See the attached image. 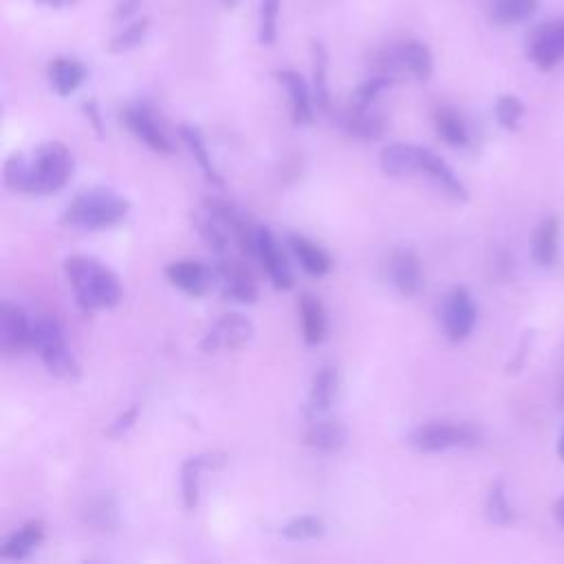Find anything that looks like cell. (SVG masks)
<instances>
[{
  "label": "cell",
  "instance_id": "1",
  "mask_svg": "<svg viewBox=\"0 0 564 564\" xmlns=\"http://www.w3.org/2000/svg\"><path fill=\"white\" fill-rule=\"evenodd\" d=\"M64 275L84 314L113 309L124 296L117 273L93 256H69L64 260Z\"/></svg>",
  "mask_w": 564,
  "mask_h": 564
},
{
  "label": "cell",
  "instance_id": "2",
  "mask_svg": "<svg viewBox=\"0 0 564 564\" xmlns=\"http://www.w3.org/2000/svg\"><path fill=\"white\" fill-rule=\"evenodd\" d=\"M128 212L130 201L126 197L108 188H93L69 203L62 223L80 230H106L119 225Z\"/></svg>",
  "mask_w": 564,
  "mask_h": 564
},
{
  "label": "cell",
  "instance_id": "3",
  "mask_svg": "<svg viewBox=\"0 0 564 564\" xmlns=\"http://www.w3.org/2000/svg\"><path fill=\"white\" fill-rule=\"evenodd\" d=\"M73 173L71 151L60 141H47L38 146L32 162H27V195L60 192Z\"/></svg>",
  "mask_w": 564,
  "mask_h": 564
},
{
  "label": "cell",
  "instance_id": "4",
  "mask_svg": "<svg viewBox=\"0 0 564 564\" xmlns=\"http://www.w3.org/2000/svg\"><path fill=\"white\" fill-rule=\"evenodd\" d=\"M481 444L479 428L470 423L428 421L414 428L408 437V446L416 453H446L455 448H474Z\"/></svg>",
  "mask_w": 564,
  "mask_h": 564
},
{
  "label": "cell",
  "instance_id": "5",
  "mask_svg": "<svg viewBox=\"0 0 564 564\" xmlns=\"http://www.w3.org/2000/svg\"><path fill=\"white\" fill-rule=\"evenodd\" d=\"M34 349L40 353L47 371L54 377L73 381L82 375V368L75 355L69 351L58 320L40 318L34 322Z\"/></svg>",
  "mask_w": 564,
  "mask_h": 564
},
{
  "label": "cell",
  "instance_id": "6",
  "mask_svg": "<svg viewBox=\"0 0 564 564\" xmlns=\"http://www.w3.org/2000/svg\"><path fill=\"white\" fill-rule=\"evenodd\" d=\"M395 71L408 73L416 82H428L435 71V60L431 49L419 40H408L386 51L381 58V73L392 75Z\"/></svg>",
  "mask_w": 564,
  "mask_h": 564
},
{
  "label": "cell",
  "instance_id": "7",
  "mask_svg": "<svg viewBox=\"0 0 564 564\" xmlns=\"http://www.w3.org/2000/svg\"><path fill=\"white\" fill-rule=\"evenodd\" d=\"M254 338V325L240 314L221 316L203 336L201 351L219 353V351H240Z\"/></svg>",
  "mask_w": 564,
  "mask_h": 564
},
{
  "label": "cell",
  "instance_id": "8",
  "mask_svg": "<svg viewBox=\"0 0 564 564\" xmlns=\"http://www.w3.org/2000/svg\"><path fill=\"white\" fill-rule=\"evenodd\" d=\"M30 349H34V322L21 307L3 303L0 305V351L8 357H16Z\"/></svg>",
  "mask_w": 564,
  "mask_h": 564
},
{
  "label": "cell",
  "instance_id": "9",
  "mask_svg": "<svg viewBox=\"0 0 564 564\" xmlns=\"http://www.w3.org/2000/svg\"><path fill=\"white\" fill-rule=\"evenodd\" d=\"M444 331L450 342L459 344L470 338L477 325V305L466 287H455L444 301Z\"/></svg>",
  "mask_w": 564,
  "mask_h": 564
},
{
  "label": "cell",
  "instance_id": "10",
  "mask_svg": "<svg viewBox=\"0 0 564 564\" xmlns=\"http://www.w3.org/2000/svg\"><path fill=\"white\" fill-rule=\"evenodd\" d=\"M121 119H124L126 128L141 141V144H146L151 151H155L160 155H173V151H175L173 141L168 139V134L164 132V128L160 126V121L151 108L126 106L121 110Z\"/></svg>",
  "mask_w": 564,
  "mask_h": 564
},
{
  "label": "cell",
  "instance_id": "11",
  "mask_svg": "<svg viewBox=\"0 0 564 564\" xmlns=\"http://www.w3.org/2000/svg\"><path fill=\"white\" fill-rule=\"evenodd\" d=\"M256 258L262 262L275 290L287 292L294 287V275H292L287 256L278 245V240L269 227L258 225V230H256Z\"/></svg>",
  "mask_w": 564,
  "mask_h": 564
},
{
  "label": "cell",
  "instance_id": "12",
  "mask_svg": "<svg viewBox=\"0 0 564 564\" xmlns=\"http://www.w3.org/2000/svg\"><path fill=\"white\" fill-rule=\"evenodd\" d=\"M166 275L177 290L190 298H203L216 285L214 269L199 260H175L166 267Z\"/></svg>",
  "mask_w": 564,
  "mask_h": 564
},
{
  "label": "cell",
  "instance_id": "13",
  "mask_svg": "<svg viewBox=\"0 0 564 564\" xmlns=\"http://www.w3.org/2000/svg\"><path fill=\"white\" fill-rule=\"evenodd\" d=\"M529 58L542 71H551L564 58V19L542 23L529 38Z\"/></svg>",
  "mask_w": 564,
  "mask_h": 564
},
{
  "label": "cell",
  "instance_id": "14",
  "mask_svg": "<svg viewBox=\"0 0 564 564\" xmlns=\"http://www.w3.org/2000/svg\"><path fill=\"white\" fill-rule=\"evenodd\" d=\"M216 273V285L221 290V296L230 303H243L251 305L258 298L256 282L247 267L238 260H221L214 269Z\"/></svg>",
  "mask_w": 564,
  "mask_h": 564
},
{
  "label": "cell",
  "instance_id": "15",
  "mask_svg": "<svg viewBox=\"0 0 564 564\" xmlns=\"http://www.w3.org/2000/svg\"><path fill=\"white\" fill-rule=\"evenodd\" d=\"M390 280L392 287L403 298H414L423 290V267L421 258L410 247H399L390 256Z\"/></svg>",
  "mask_w": 564,
  "mask_h": 564
},
{
  "label": "cell",
  "instance_id": "16",
  "mask_svg": "<svg viewBox=\"0 0 564 564\" xmlns=\"http://www.w3.org/2000/svg\"><path fill=\"white\" fill-rule=\"evenodd\" d=\"M414 173L426 175L433 179L446 195H450L457 201H468V188L461 184V179L455 175V171L431 149L416 146V168Z\"/></svg>",
  "mask_w": 564,
  "mask_h": 564
},
{
  "label": "cell",
  "instance_id": "17",
  "mask_svg": "<svg viewBox=\"0 0 564 564\" xmlns=\"http://www.w3.org/2000/svg\"><path fill=\"white\" fill-rule=\"evenodd\" d=\"M227 463V455L223 453H205L190 457L181 466V498L186 509H195L199 505V490H201V474L221 470Z\"/></svg>",
  "mask_w": 564,
  "mask_h": 564
},
{
  "label": "cell",
  "instance_id": "18",
  "mask_svg": "<svg viewBox=\"0 0 564 564\" xmlns=\"http://www.w3.org/2000/svg\"><path fill=\"white\" fill-rule=\"evenodd\" d=\"M278 82L287 89L292 99V119L298 126H309L314 121V91L307 86V80L296 71H278Z\"/></svg>",
  "mask_w": 564,
  "mask_h": 564
},
{
  "label": "cell",
  "instance_id": "19",
  "mask_svg": "<svg viewBox=\"0 0 564 564\" xmlns=\"http://www.w3.org/2000/svg\"><path fill=\"white\" fill-rule=\"evenodd\" d=\"M349 442V431L342 421L336 419H320L305 435V444L322 455L340 453Z\"/></svg>",
  "mask_w": 564,
  "mask_h": 564
},
{
  "label": "cell",
  "instance_id": "20",
  "mask_svg": "<svg viewBox=\"0 0 564 564\" xmlns=\"http://www.w3.org/2000/svg\"><path fill=\"white\" fill-rule=\"evenodd\" d=\"M298 314H301V325H303V338L309 346H318L325 342L327 331H329V320H327V309L322 301L314 294H303L298 303Z\"/></svg>",
  "mask_w": 564,
  "mask_h": 564
},
{
  "label": "cell",
  "instance_id": "21",
  "mask_svg": "<svg viewBox=\"0 0 564 564\" xmlns=\"http://www.w3.org/2000/svg\"><path fill=\"white\" fill-rule=\"evenodd\" d=\"M45 540V522L43 520H32L23 525L19 531H14L3 547H0V557L3 560H25L30 557L40 542Z\"/></svg>",
  "mask_w": 564,
  "mask_h": 564
},
{
  "label": "cell",
  "instance_id": "22",
  "mask_svg": "<svg viewBox=\"0 0 564 564\" xmlns=\"http://www.w3.org/2000/svg\"><path fill=\"white\" fill-rule=\"evenodd\" d=\"M290 247L296 254V258L301 260L303 269L312 275H327L333 269V258L329 256L327 249H322L318 243L309 240L307 236L301 234H292L290 236Z\"/></svg>",
  "mask_w": 564,
  "mask_h": 564
},
{
  "label": "cell",
  "instance_id": "23",
  "mask_svg": "<svg viewBox=\"0 0 564 564\" xmlns=\"http://www.w3.org/2000/svg\"><path fill=\"white\" fill-rule=\"evenodd\" d=\"M340 126L355 139L362 141H377L384 137L386 124L384 117L371 113V108H351L340 117Z\"/></svg>",
  "mask_w": 564,
  "mask_h": 564
},
{
  "label": "cell",
  "instance_id": "24",
  "mask_svg": "<svg viewBox=\"0 0 564 564\" xmlns=\"http://www.w3.org/2000/svg\"><path fill=\"white\" fill-rule=\"evenodd\" d=\"M49 80L58 95L67 97L75 93L86 80V67L71 58H58L49 64Z\"/></svg>",
  "mask_w": 564,
  "mask_h": 564
},
{
  "label": "cell",
  "instance_id": "25",
  "mask_svg": "<svg viewBox=\"0 0 564 564\" xmlns=\"http://www.w3.org/2000/svg\"><path fill=\"white\" fill-rule=\"evenodd\" d=\"M557 236H560V221L555 216H547L531 236V256L538 265L549 267L557 256Z\"/></svg>",
  "mask_w": 564,
  "mask_h": 564
},
{
  "label": "cell",
  "instance_id": "26",
  "mask_svg": "<svg viewBox=\"0 0 564 564\" xmlns=\"http://www.w3.org/2000/svg\"><path fill=\"white\" fill-rule=\"evenodd\" d=\"M338 392V371L333 366H322L312 381L309 390V414H325Z\"/></svg>",
  "mask_w": 564,
  "mask_h": 564
},
{
  "label": "cell",
  "instance_id": "27",
  "mask_svg": "<svg viewBox=\"0 0 564 564\" xmlns=\"http://www.w3.org/2000/svg\"><path fill=\"white\" fill-rule=\"evenodd\" d=\"M435 128L439 137L453 149H463L470 144V132L466 128L463 117L450 106H439L435 110Z\"/></svg>",
  "mask_w": 564,
  "mask_h": 564
},
{
  "label": "cell",
  "instance_id": "28",
  "mask_svg": "<svg viewBox=\"0 0 564 564\" xmlns=\"http://www.w3.org/2000/svg\"><path fill=\"white\" fill-rule=\"evenodd\" d=\"M381 171L388 177L414 175L416 168V146L414 144H390L379 155Z\"/></svg>",
  "mask_w": 564,
  "mask_h": 564
},
{
  "label": "cell",
  "instance_id": "29",
  "mask_svg": "<svg viewBox=\"0 0 564 564\" xmlns=\"http://www.w3.org/2000/svg\"><path fill=\"white\" fill-rule=\"evenodd\" d=\"M312 62H314V102L318 108L329 110L331 91H329V51L322 43H312Z\"/></svg>",
  "mask_w": 564,
  "mask_h": 564
},
{
  "label": "cell",
  "instance_id": "30",
  "mask_svg": "<svg viewBox=\"0 0 564 564\" xmlns=\"http://www.w3.org/2000/svg\"><path fill=\"white\" fill-rule=\"evenodd\" d=\"M179 132H181V139L186 141V146L190 149L195 162H197L199 168L203 171L205 179L212 181L214 186H223V179H221V175H219V171H216V166H214V162H212V157H210V153H208V146H205V141H203L199 128H195V126H181Z\"/></svg>",
  "mask_w": 564,
  "mask_h": 564
},
{
  "label": "cell",
  "instance_id": "31",
  "mask_svg": "<svg viewBox=\"0 0 564 564\" xmlns=\"http://www.w3.org/2000/svg\"><path fill=\"white\" fill-rule=\"evenodd\" d=\"M536 8L538 0H492L490 14L498 25H516L531 19Z\"/></svg>",
  "mask_w": 564,
  "mask_h": 564
},
{
  "label": "cell",
  "instance_id": "32",
  "mask_svg": "<svg viewBox=\"0 0 564 564\" xmlns=\"http://www.w3.org/2000/svg\"><path fill=\"white\" fill-rule=\"evenodd\" d=\"M327 533V522L320 516H296L285 527H282V536L292 542H305L316 540Z\"/></svg>",
  "mask_w": 564,
  "mask_h": 564
},
{
  "label": "cell",
  "instance_id": "33",
  "mask_svg": "<svg viewBox=\"0 0 564 564\" xmlns=\"http://www.w3.org/2000/svg\"><path fill=\"white\" fill-rule=\"evenodd\" d=\"M395 84V75H388V73H377L373 78H368L366 82H362L353 97H351V108H371L375 104V99L388 91L390 86Z\"/></svg>",
  "mask_w": 564,
  "mask_h": 564
},
{
  "label": "cell",
  "instance_id": "34",
  "mask_svg": "<svg viewBox=\"0 0 564 564\" xmlns=\"http://www.w3.org/2000/svg\"><path fill=\"white\" fill-rule=\"evenodd\" d=\"M282 0H260L258 12V40L265 47H271L278 40V16Z\"/></svg>",
  "mask_w": 564,
  "mask_h": 564
},
{
  "label": "cell",
  "instance_id": "35",
  "mask_svg": "<svg viewBox=\"0 0 564 564\" xmlns=\"http://www.w3.org/2000/svg\"><path fill=\"white\" fill-rule=\"evenodd\" d=\"M149 25H151L149 19H141V21L124 27L117 36H113V40L108 45V51L110 54H124L128 49H134L141 40H144L146 32H149Z\"/></svg>",
  "mask_w": 564,
  "mask_h": 564
},
{
  "label": "cell",
  "instance_id": "36",
  "mask_svg": "<svg viewBox=\"0 0 564 564\" xmlns=\"http://www.w3.org/2000/svg\"><path fill=\"white\" fill-rule=\"evenodd\" d=\"M86 516H89V522L99 529L115 527L117 525V505L110 496H102L89 505Z\"/></svg>",
  "mask_w": 564,
  "mask_h": 564
},
{
  "label": "cell",
  "instance_id": "37",
  "mask_svg": "<svg viewBox=\"0 0 564 564\" xmlns=\"http://www.w3.org/2000/svg\"><path fill=\"white\" fill-rule=\"evenodd\" d=\"M487 518L494 522V525H507L512 522L514 514H512V507L507 503V496H505V487L498 483L492 487L490 492V498H487Z\"/></svg>",
  "mask_w": 564,
  "mask_h": 564
},
{
  "label": "cell",
  "instance_id": "38",
  "mask_svg": "<svg viewBox=\"0 0 564 564\" xmlns=\"http://www.w3.org/2000/svg\"><path fill=\"white\" fill-rule=\"evenodd\" d=\"M522 113H525V106H522V102L518 97H514V95H501L498 97V102H496V119H498V124L503 128L514 130L518 126Z\"/></svg>",
  "mask_w": 564,
  "mask_h": 564
},
{
  "label": "cell",
  "instance_id": "39",
  "mask_svg": "<svg viewBox=\"0 0 564 564\" xmlns=\"http://www.w3.org/2000/svg\"><path fill=\"white\" fill-rule=\"evenodd\" d=\"M137 423V408H128L126 412H121L110 426H108V431H106V437H110V439H119V437H124L132 426Z\"/></svg>",
  "mask_w": 564,
  "mask_h": 564
},
{
  "label": "cell",
  "instance_id": "40",
  "mask_svg": "<svg viewBox=\"0 0 564 564\" xmlns=\"http://www.w3.org/2000/svg\"><path fill=\"white\" fill-rule=\"evenodd\" d=\"M137 8H139V0H121V3L117 5V10H115V14H113V19H115V21H124V19H128Z\"/></svg>",
  "mask_w": 564,
  "mask_h": 564
},
{
  "label": "cell",
  "instance_id": "41",
  "mask_svg": "<svg viewBox=\"0 0 564 564\" xmlns=\"http://www.w3.org/2000/svg\"><path fill=\"white\" fill-rule=\"evenodd\" d=\"M40 5H47V8H69V5H73L75 0H38Z\"/></svg>",
  "mask_w": 564,
  "mask_h": 564
},
{
  "label": "cell",
  "instance_id": "42",
  "mask_svg": "<svg viewBox=\"0 0 564 564\" xmlns=\"http://www.w3.org/2000/svg\"><path fill=\"white\" fill-rule=\"evenodd\" d=\"M86 113L91 115V119H93V126L99 130V134H102V119H99V115H97V108H95V104L91 102V104H86Z\"/></svg>",
  "mask_w": 564,
  "mask_h": 564
},
{
  "label": "cell",
  "instance_id": "43",
  "mask_svg": "<svg viewBox=\"0 0 564 564\" xmlns=\"http://www.w3.org/2000/svg\"><path fill=\"white\" fill-rule=\"evenodd\" d=\"M555 516H557V520H560V525L564 527V496L557 501V505H555Z\"/></svg>",
  "mask_w": 564,
  "mask_h": 564
},
{
  "label": "cell",
  "instance_id": "44",
  "mask_svg": "<svg viewBox=\"0 0 564 564\" xmlns=\"http://www.w3.org/2000/svg\"><path fill=\"white\" fill-rule=\"evenodd\" d=\"M557 455H560V459L564 461V433H562V439H560V446H557Z\"/></svg>",
  "mask_w": 564,
  "mask_h": 564
},
{
  "label": "cell",
  "instance_id": "45",
  "mask_svg": "<svg viewBox=\"0 0 564 564\" xmlns=\"http://www.w3.org/2000/svg\"><path fill=\"white\" fill-rule=\"evenodd\" d=\"M223 3H225L227 8H234V5H236V0H223Z\"/></svg>",
  "mask_w": 564,
  "mask_h": 564
}]
</instances>
